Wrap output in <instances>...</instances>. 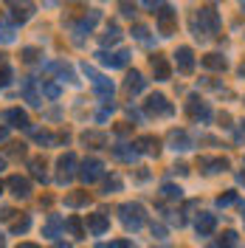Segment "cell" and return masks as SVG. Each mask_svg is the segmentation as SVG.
Wrapping results in <instances>:
<instances>
[{
    "label": "cell",
    "instance_id": "6da1fadb",
    "mask_svg": "<svg viewBox=\"0 0 245 248\" xmlns=\"http://www.w3.org/2000/svg\"><path fill=\"white\" fill-rule=\"evenodd\" d=\"M189 29L195 34V40L200 43H206V40H212L217 31H220V15H217L214 6H203L198 12H192L189 17Z\"/></svg>",
    "mask_w": 245,
    "mask_h": 248
},
{
    "label": "cell",
    "instance_id": "7a4b0ae2",
    "mask_svg": "<svg viewBox=\"0 0 245 248\" xmlns=\"http://www.w3.org/2000/svg\"><path fill=\"white\" fill-rule=\"evenodd\" d=\"M119 215H122V223L127 232H138L144 223H147V212L141 203H122L119 206Z\"/></svg>",
    "mask_w": 245,
    "mask_h": 248
},
{
    "label": "cell",
    "instance_id": "3957f363",
    "mask_svg": "<svg viewBox=\"0 0 245 248\" xmlns=\"http://www.w3.org/2000/svg\"><path fill=\"white\" fill-rule=\"evenodd\" d=\"M102 20V12L99 9H91L88 15H82L79 23H71V34H74V46H82L85 43V34H91L96 29V23Z\"/></svg>",
    "mask_w": 245,
    "mask_h": 248
},
{
    "label": "cell",
    "instance_id": "277c9868",
    "mask_svg": "<svg viewBox=\"0 0 245 248\" xmlns=\"http://www.w3.org/2000/svg\"><path fill=\"white\" fill-rule=\"evenodd\" d=\"M144 110H147L150 116H155V119H167V116H172V113H175L172 102H169L164 93H153V96L144 102Z\"/></svg>",
    "mask_w": 245,
    "mask_h": 248
},
{
    "label": "cell",
    "instance_id": "5b68a950",
    "mask_svg": "<svg viewBox=\"0 0 245 248\" xmlns=\"http://www.w3.org/2000/svg\"><path fill=\"white\" fill-rule=\"evenodd\" d=\"M105 178V164L99 161V158H88V161H82V170H79V181L82 184H96V181H102Z\"/></svg>",
    "mask_w": 245,
    "mask_h": 248
},
{
    "label": "cell",
    "instance_id": "8992f818",
    "mask_svg": "<svg viewBox=\"0 0 245 248\" xmlns=\"http://www.w3.org/2000/svg\"><path fill=\"white\" fill-rule=\"evenodd\" d=\"M82 71L93 79V91L105 99V105H107V102H113V82H110L107 77H102V74H96L91 65H82Z\"/></svg>",
    "mask_w": 245,
    "mask_h": 248
},
{
    "label": "cell",
    "instance_id": "52a82bcc",
    "mask_svg": "<svg viewBox=\"0 0 245 248\" xmlns=\"http://www.w3.org/2000/svg\"><path fill=\"white\" fill-rule=\"evenodd\" d=\"M77 167H79V161H77V155L74 153H65L60 155V161H57V181L60 184H71L74 181V175H77Z\"/></svg>",
    "mask_w": 245,
    "mask_h": 248
},
{
    "label": "cell",
    "instance_id": "ba28073f",
    "mask_svg": "<svg viewBox=\"0 0 245 248\" xmlns=\"http://www.w3.org/2000/svg\"><path fill=\"white\" fill-rule=\"evenodd\" d=\"M178 29V15H175V9L172 6H158V31L164 34V37H172Z\"/></svg>",
    "mask_w": 245,
    "mask_h": 248
},
{
    "label": "cell",
    "instance_id": "9c48e42d",
    "mask_svg": "<svg viewBox=\"0 0 245 248\" xmlns=\"http://www.w3.org/2000/svg\"><path fill=\"white\" fill-rule=\"evenodd\" d=\"M186 110H189V116L195 119V122L200 124H206V122H212V108L200 99V96H189V102H186Z\"/></svg>",
    "mask_w": 245,
    "mask_h": 248
},
{
    "label": "cell",
    "instance_id": "30bf717a",
    "mask_svg": "<svg viewBox=\"0 0 245 248\" xmlns=\"http://www.w3.org/2000/svg\"><path fill=\"white\" fill-rule=\"evenodd\" d=\"M96 60L102 62V65H107V68H127V62H130V51L127 48H119V51H96Z\"/></svg>",
    "mask_w": 245,
    "mask_h": 248
},
{
    "label": "cell",
    "instance_id": "8fae6325",
    "mask_svg": "<svg viewBox=\"0 0 245 248\" xmlns=\"http://www.w3.org/2000/svg\"><path fill=\"white\" fill-rule=\"evenodd\" d=\"M6 186H9V192L15 195L17 201H26V198H31V181H29V178H23V175H9Z\"/></svg>",
    "mask_w": 245,
    "mask_h": 248
},
{
    "label": "cell",
    "instance_id": "7c38bea8",
    "mask_svg": "<svg viewBox=\"0 0 245 248\" xmlns=\"http://www.w3.org/2000/svg\"><path fill=\"white\" fill-rule=\"evenodd\" d=\"M175 65H178L181 74H192L195 71V51L189 46H181L175 51Z\"/></svg>",
    "mask_w": 245,
    "mask_h": 248
},
{
    "label": "cell",
    "instance_id": "4fadbf2b",
    "mask_svg": "<svg viewBox=\"0 0 245 248\" xmlns=\"http://www.w3.org/2000/svg\"><path fill=\"white\" fill-rule=\"evenodd\" d=\"M9 17H12V23H26V20H31L34 17V3H9Z\"/></svg>",
    "mask_w": 245,
    "mask_h": 248
},
{
    "label": "cell",
    "instance_id": "5bb4252c",
    "mask_svg": "<svg viewBox=\"0 0 245 248\" xmlns=\"http://www.w3.org/2000/svg\"><path fill=\"white\" fill-rule=\"evenodd\" d=\"M107 229H110V217L105 215V212H93V215H88V232H91L93 237H102Z\"/></svg>",
    "mask_w": 245,
    "mask_h": 248
},
{
    "label": "cell",
    "instance_id": "9a60e30c",
    "mask_svg": "<svg viewBox=\"0 0 245 248\" xmlns=\"http://www.w3.org/2000/svg\"><path fill=\"white\" fill-rule=\"evenodd\" d=\"M167 141H169V147L172 150H178V153H186V150H192L195 147V141L189 139V133L186 130H172L167 136Z\"/></svg>",
    "mask_w": 245,
    "mask_h": 248
},
{
    "label": "cell",
    "instance_id": "2e32d148",
    "mask_svg": "<svg viewBox=\"0 0 245 248\" xmlns=\"http://www.w3.org/2000/svg\"><path fill=\"white\" fill-rule=\"evenodd\" d=\"M150 68H153V74L158 82H167L172 77V68H169V62L164 54H153V60H150Z\"/></svg>",
    "mask_w": 245,
    "mask_h": 248
},
{
    "label": "cell",
    "instance_id": "e0dca14e",
    "mask_svg": "<svg viewBox=\"0 0 245 248\" xmlns=\"http://www.w3.org/2000/svg\"><path fill=\"white\" fill-rule=\"evenodd\" d=\"M133 147H136V153H141V155H158L161 153V141L155 139V136H138Z\"/></svg>",
    "mask_w": 245,
    "mask_h": 248
},
{
    "label": "cell",
    "instance_id": "ac0fdd59",
    "mask_svg": "<svg viewBox=\"0 0 245 248\" xmlns=\"http://www.w3.org/2000/svg\"><path fill=\"white\" fill-rule=\"evenodd\" d=\"M124 91H127V96H138V93H144L147 91V79L141 77L138 71H130L127 79H124Z\"/></svg>",
    "mask_w": 245,
    "mask_h": 248
},
{
    "label": "cell",
    "instance_id": "d6986e66",
    "mask_svg": "<svg viewBox=\"0 0 245 248\" xmlns=\"http://www.w3.org/2000/svg\"><path fill=\"white\" fill-rule=\"evenodd\" d=\"M214 229H217V217L212 215V212H200L198 220H195V232H198L200 237H209Z\"/></svg>",
    "mask_w": 245,
    "mask_h": 248
},
{
    "label": "cell",
    "instance_id": "ffe728a7",
    "mask_svg": "<svg viewBox=\"0 0 245 248\" xmlns=\"http://www.w3.org/2000/svg\"><path fill=\"white\" fill-rule=\"evenodd\" d=\"M198 167L203 172H209V175H214V172H226L231 164H229V158H206L203 155V158H198Z\"/></svg>",
    "mask_w": 245,
    "mask_h": 248
},
{
    "label": "cell",
    "instance_id": "44dd1931",
    "mask_svg": "<svg viewBox=\"0 0 245 248\" xmlns=\"http://www.w3.org/2000/svg\"><path fill=\"white\" fill-rule=\"evenodd\" d=\"M20 91H23V96H26V102H29L31 108H40V105H43V99H40V93H37V82H34L31 77L23 79Z\"/></svg>",
    "mask_w": 245,
    "mask_h": 248
},
{
    "label": "cell",
    "instance_id": "7402d4cb",
    "mask_svg": "<svg viewBox=\"0 0 245 248\" xmlns=\"http://www.w3.org/2000/svg\"><path fill=\"white\" fill-rule=\"evenodd\" d=\"M6 122L12 124V127H20V130H29L31 127L29 124V113L20 110V108H9L6 110Z\"/></svg>",
    "mask_w": 245,
    "mask_h": 248
},
{
    "label": "cell",
    "instance_id": "603a6c76",
    "mask_svg": "<svg viewBox=\"0 0 245 248\" xmlns=\"http://www.w3.org/2000/svg\"><path fill=\"white\" fill-rule=\"evenodd\" d=\"M203 62V68H209V71H229V60L223 57V54H206V57H200Z\"/></svg>",
    "mask_w": 245,
    "mask_h": 248
},
{
    "label": "cell",
    "instance_id": "cb8c5ba5",
    "mask_svg": "<svg viewBox=\"0 0 245 248\" xmlns=\"http://www.w3.org/2000/svg\"><path fill=\"white\" fill-rule=\"evenodd\" d=\"M110 153H113L116 161H124V164H133V161L138 158V153H136V147H133V144H116Z\"/></svg>",
    "mask_w": 245,
    "mask_h": 248
},
{
    "label": "cell",
    "instance_id": "d4e9b609",
    "mask_svg": "<svg viewBox=\"0 0 245 248\" xmlns=\"http://www.w3.org/2000/svg\"><path fill=\"white\" fill-rule=\"evenodd\" d=\"M62 229H65V220H62L60 215H51V217H48V223L43 226V237H51V240H57Z\"/></svg>",
    "mask_w": 245,
    "mask_h": 248
},
{
    "label": "cell",
    "instance_id": "484cf974",
    "mask_svg": "<svg viewBox=\"0 0 245 248\" xmlns=\"http://www.w3.org/2000/svg\"><path fill=\"white\" fill-rule=\"evenodd\" d=\"M88 203H91V195L88 192H71V195H65V206L68 209H82Z\"/></svg>",
    "mask_w": 245,
    "mask_h": 248
},
{
    "label": "cell",
    "instance_id": "4316f807",
    "mask_svg": "<svg viewBox=\"0 0 245 248\" xmlns=\"http://www.w3.org/2000/svg\"><path fill=\"white\" fill-rule=\"evenodd\" d=\"M65 229H68V234H71L74 240H82V237H85V226H82V220H79L77 215L65 220Z\"/></svg>",
    "mask_w": 245,
    "mask_h": 248
},
{
    "label": "cell",
    "instance_id": "83f0119b",
    "mask_svg": "<svg viewBox=\"0 0 245 248\" xmlns=\"http://www.w3.org/2000/svg\"><path fill=\"white\" fill-rule=\"evenodd\" d=\"M29 170H31V175H34L37 181H43V184H46V181H48V172H46V161H43V158H31V161H29Z\"/></svg>",
    "mask_w": 245,
    "mask_h": 248
},
{
    "label": "cell",
    "instance_id": "f1b7e54d",
    "mask_svg": "<svg viewBox=\"0 0 245 248\" xmlns=\"http://www.w3.org/2000/svg\"><path fill=\"white\" fill-rule=\"evenodd\" d=\"M119 40H122V31H119V26H110V29L102 34V51H105L107 46H116Z\"/></svg>",
    "mask_w": 245,
    "mask_h": 248
},
{
    "label": "cell",
    "instance_id": "f546056e",
    "mask_svg": "<svg viewBox=\"0 0 245 248\" xmlns=\"http://www.w3.org/2000/svg\"><path fill=\"white\" fill-rule=\"evenodd\" d=\"M82 141L91 144V147H105V144H107V136H105V133H96V130H88V133L82 136Z\"/></svg>",
    "mask_w": 245,
    "mask_h": 248
},
{
    "label": "cell",
    "instance_id": "4dcf8cb0",
    "mask_svg": "<svg viewBox=\"0 0 245 248\" xmlns=\"http://www.w3.org/2000/svg\"><path fill=\"white\" fill-rule=\"evenodd\" d=\"M161 195H164L167 201H181V198H184V189L175 186V184H164L161 186Z\"/></svg>",
    "mask_w": 245,
    "mask_h": 248
},
{
    "label": "cell",
    "instance_id": "1f68e13d",
    "mask_svg": "<svg viewBox=\"0 0 245 248\" xmlns=\"http://www.w3.org/2000/svg\"><path fill=\"white\" fill-rule=\"evenodd\" d=\"M29 229H31V217H29V215L17 217L15 223H12V234H26Z\"/></svg>",
    "mask_w": 245,
    "mask_h": 248
},
{
    "label": "cell",
    "instance_id": "d6a6232c",
    "mask_svg": "<svg viewBox=\"0 0 245 248\" xmlns=\"http://www.w3.org/2000/svg\"><path fill=\"white\" fill-rule=\"evenodd\" d=\"M220 248H237V232H223V237H217Z\"/></svg>",
    "mask_w": 245,
    "mask_h": 248
},
{
    "label": "cell",
    "instance_id": "836d02e7",
    "mask_svg": "<svg viewBox=\"0 0 245 248\" xmlns=\"http://www.w3.org/2000/svg\"><path fill=\"white\" fill-rule=\"evenodd\" d=\"M119 189H122V178H119V175L107 178V181H105V186H102V192H105V195H113V192H119Z\"/></svg>",
    "mask_w": 245,
    "mask_h": 248
},
{
    "label": "cell",
    "instance_id": "e575fe53",
    "mask_svg": "<svg viewBox=\"0 0 245 248\" xmlns=\"http://www.w3.org/2000/svg\"><path fill=\"white\" fill-rule=\"evenodd\" d=\"M133 37L150 46V29H147V26H133Z\"/></svg>",
    "mask_w": 245,
    "mask_h": 248
},
{
    "label": "cell",
    "instance_id": "d590c367",
    "mask_svg": "<svg viewBox=\"0 0 245 248\" xmlns=\"http://www.w3.org/2000/svg\"><path fill=\"white\" fill-rule=\"evenodd\" d=\"M40 60V48H23V62L26 65H34Z\"/></svg>",
    "mask_w": 245,
    "mask_h": 248
},
{
    "label": "cell",
    "instance_id": "8d00e7d4",
    "mask_svg": "<svg viewBox=\"0 0 245 248\" xmlns=\"http://www.w3.org/2000/svg\"><path fill=\"white\" fill-rule=\"evenodd\" d=\"M12 77H15V74H12V68L3 62V65H0V88H6V85L12 82Z\"/></svg>",
    "mask_w": 245,
    "mask_h": 248
},
{
    "label": "cell",
    "instance_id": "74e56055",
    "mask_svg": "<svg viewBox=\"0 0 245 248\" xmlns=\"http://www.w3.org/2000/svg\"><path fill=\"white\" fill-rule=\"evenodd\" d=\"M43 93H46L48 99H57V96H60V85H54V82H46V79H43Z\"/></svg>",
    "mask_w": 245,
    "mask_h": 248
},
{
    "label": "cell",
    "instance_id": "f35d334b",
    "mask_svg": "<svg viewBox=\"0 0 245 248\" xmlns=\"http://www.w3.org/2000/svg\"><path fill=\"white\" fill-rule=\"evenodd\" d=\"M34 139L40 141V144H46V147H54V144H57V139H54L51 133H46V130H43V133H34Z\"/></svg>",
    "mask_w": 245,
    "mask_h": 248
},
{
    "label": "cell",
    "instance_id": "ab89813d",
    "mask_svg": "<svg viewBox=\"0 0 245 248\" xmlns=\"http://www.w3.org/2000/svg\"><path fill=\"white\" fill-rule=\"evenodd\" d=\"M15 40V29L12 26H0V43H12Z\"/></svg>",
    "mask_w": 245,
    "mask_h": 248
},
{
    "label": "cell",
    "instance_id": "60d3db41",
    "mask_svg": "<svg viewBox=\"0 0 245 248\" xmlns=\"http://www.w3.org/2000/svg\"><path fill=\"white\" fill-rule=\"evenodd\" d=\"M231 203H237V192H226L217 198V206H231Z\"/></svg>",
    "mask_w": 245,
    "mask_h": 248
},
{
    "label": "cell",
    "instance_id": "b9f144b4",
    "mask_svg": "<svg viewBox=\"0 0 245 248\" xmlns=\"http://www.w3.org/2000/svg\"><path fill=\"white\" fill-rule=\"evenodd\" d=\"M122 15H124V17H133V15H136V6H130V3H122Z\"/></svg>",
    "mask_w": 245,
    "mask_h": 248
},
{
    "label": "cell",
    "instance_id": "7bdbcfd3",
    "mask_svg": "<svg viewBox=\"0 0 245 248\" xmlns=\"http://www.w3.org/2000/svg\"><path fill=\"white\" fill-rule=\"evenodd\" d=\"M12 155H26V144H12V150H9Z\"/></svg>",
    "mask_w": 245,
    "mask_h": 248
},
{
    "label": "cell",
    "instance_id": "ee69618b",
    "mask_svg": "<svg viewBox=\"0 0 245 248\" xmlns=\"http://www.w3.org/2000/svg\"><path fill=\"white\" fill-rule=\"evenodd\" d=\"M153 234H155V237H164V234H167V229H164L161 223H153Z\"/></svg>",
    "mask_w": 245,
    "mask_h": 248
},
{
    "label": "cell",
    "instance_id": "f6af8a7d",
    "mask_svg": "<svg viewBox=\"0 0 245 248\" xmlns=\"http://www.w3.org/2000/svg\"><path fill=\"white\" fill-rule=\"evenodd\" d=\"M172 170H175V172H181V175H186V172H189V167H186V164H175Z\"/></svg>",
    "mask_w": 245,
    "mask_h": 248
},
{
    "label": "cell",
    "instance_id": "bcb514c9",
    "mask_svg": "<svg viewBox=\"0 0 245 248\" xmlns=\"http://www.w3.org/2000/svg\"><path fill=\"white\" fill-rule=\"evenodd\" d=\"M96 248H119V240H116V243H99Z\"/></svg>",
    "mask_w": 245,
    "mask_h": 248
},
{
    "label": "cell",
    "instance_id": "7dc6e473",
    "mask_svg": "<svg viewBox=\"0 0 245 248\" xmlns=\"http://www.w3.org/2000/svg\"><path fill=\"white\" fill-rule=\"evenodd\" d=\"M9 139V127H0V141H6Z\"/></svg>",
    "mask_w": 245,
    "mask_h": 248
},
{
    "label": "cell",
    "instance_id": "c3c4849f",
    "mask_svg": "<svg viewBox=\"0 0 245 248\" xmlns=\"http://www.w3.org/2000/svg\"><path fill=\"white\" fill-rule=\"evenodd\" d=\"M17 248H40V246H37V243H20Z\"/></svg>",
    "mask_w": 245,
    "mask_h": 248
},
{
    "label": "cell",
    "instance_id": "681fc988",
    "mask_svg": "<svg viewBox=\"0 0 245 248\" xmlns=\"http://www.w3.org/2000/svg\"><path fill=\"white\" fill-rule=\"evenodd\" d=\"M54 248H71V246H68V243H57Z\"/></svg>",
    "mask_w": 245,
    "mask_h": 248
},
{
    "label": "cell",
    "instance_id": "f907efd6",
    "mask_svg": "<svg viewBox=\"0 0 245 248\" xmlns=\"http://www.w3.org/2000/svg\"><path fill=\"white\" fill-rule=\"evenodd\" d=\"M6 170V161H3V158H0V172Z\"/></svg>",
    "mask_w": 245,
    "mask_h": 248
},
{
    "label": "cell",
    "instance_id": "816d5d0a",
    "mask_svg": "<svg viewBox=\"0 0 245 248\" xmlns=\"http://www.w3.org/2000/svg\"><path fill=\"white\" fill-rule=\"evenodd\" d=\"M0 248H6V240H3V234H0Z\"/></svg>",
    "mask_w": 245,
    "mask_h": 248
},
{
    "label": "cell",
    "instance_id": "f5cc1de1",
    "mask_svg": "<svg viewBox=\"0 0 245 248\" xmlns=\"http://www.w3.org/2000/svg\"><path fill=\"white\" fill-rule=\"evenodd\" d=\"M240 77H243V79H245V65H243V68H240Z\"/></svg>",
    "mask_w": 245,
    "mask_h": 248
},
{
    "label": "cell",
    "instance_id": "db71d44e",
    "mask_svg": "<svg viewBox=\"0 0 245 248\" xmlns=\"http://www.w3.org/2000/svg\"><path fill=\"white\" fill-rule=\"evenodd\" d=\"M240 9H243V15H245V3H243V6H240Z\"/></svg>",
    "mask_w": 245,
    "mask_h": 248
},
{
    "label": "cell",
    "instance_id": "11a10c76",
    "mask_svg": "<svg viewBox=\"0 0 245 248\" xmlns=\"http://www.w3.org/2000/svg\"><path fill=\"white\" fill-rule=\"evenodd\" d=\"M0 65H3V54H0Z\"/></svg>",
    "mask_w": 245,
    "mask_h": 248
},
{
    "label": "cell",
    "instance_id": "9f6ffc18",
    "mask_svg": "<svg viewBox=\"0 0 245 248\" xmlns=\"http://www.w3.org/2000/svg\"><path fill=\"white\" fill-rule=\"evenodd\" d=\"M161 248H172V246H161Z\"/></svg>",
    "mask_w": 245,
    "mask_h": 248
},
{
    "label": "cell",
    "instance_id": "6f0895ef",
    "mask_svg": "<svg viewBox=\"0 0 245 248\" xmlns=\"http://www.w3.org/2000/svg\"><path fill=\"white\" fill-rule=\"evenodd\" d=\"M243 223H245V215H243Z\"/></svg>",
    "mask_w": 245,
    "mask_h": 248
},
{
    "label": "cell",
    "instance_id": "680465c9",
    "mask_svg": "<svg viewBox=\"0 0 245 248\" xmlns=\"http://www.w3.org/2000/svg\"><path fill=\"white\" fill-rule=\"evenodd\" d=\"M0 192H3V186H0Z\"/></svg>",
    "mask_w": 245,
    "mask_h": 248
}]
</instances>
